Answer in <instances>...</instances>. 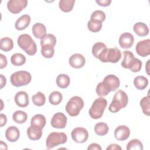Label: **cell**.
Here are the masks:
<instances>
[{
  "label": "cell",
  "mask_w": 150,
  "mask_h": 150,
  "mask_svg": "<svg viewBox=\"0 0 150 150\" xmlns=\"http://www.w3.org/2000/svg\"><path fill=\"white\" fill-rule=\"evenodd\" d=\"M128 102V98L126 93L122 90H119L115 93L112 100L109 105L108 110L111 112H117L121 108H125Z\"/></svg>",
  "instance_id": "cell-1"
},
{
  "label": "cell",
  "mask_w": 150,
  "mask_h": 150,
  "mask_svg": "<svg viewBox=\"0 0 150 150\" xmlns=\"http://www.w3.org/2000/svg\"><path fill=\"white\" fill-rule=\"evenodd\" d=\"M17 42L19 47L28 54L33 56L36 54L37 51L36 44L29 35H21L18 38Z\"/></svg>",
  "instance_id": "cell-2"
},
{
  "label": "cell",
  "mask_w": 150,
  "mask_h": 150,
  "mask_svg": "<svg viewBox=\"0 0 150 150\" xmlns=\"http://www.w3.org/2000/svg\"><path fill=\"white\" fill-rule=\"evenodd\" d=\"M107 105V101L105 98L101 97L96 99L88 111L90 117L95 120L100 118L103 115Z\"/></svg>",
  "instance_id": "cell-3"
},
{
  "label": "cell",
  "mask_w": 150,
  "mask_h": 150,
  "mask_svg": "<svg viewBox=\"0 0 150 150\" xmlns=\"http://www.w3.org/2000/svg\"><path fill=\"white\" fill-rule=\"evenodd\" d=\"M121 53L120 49L117 47H107L98 55L97 59L104 63L110 62L115 63L121 59Z\"/></svg>",
  "instance_id": "cell-4"
},
{
  "label": "cell",
  "mask_w": 150,
  "mask_h": 150,
  "mask_svg": "<svg viewBox=\"0 0 150 150\" xmlns=\"http://www.w3.org/2000/svg\"><path fill=\"white\" fill-rule=\"evenodd\" d=\"M84 107V101L79 96L72 97L67 103L65 109L71 117H75L79 114Z\"/></svg>",
  "instance_id": "cell-5"
},
{
  "label": "cell",
  "mask_w": 150,
  "mask_h": 150,
  "mask_svg": "<svg viewBox=\"0 0 150 150\" xmlns=\"http://www.w3.org/2000/svg\"><path fill=\"white\" fill-rule=\"evenodd\" d=\"M32 80L31 74L26 71H18L12 74L10 77L11 84L15 87L26 86Z\"/></svg>",
  "instance_id": "cell-6"
},
{
  "label": "cell",
  "mask_w": 150,
  "mask_h": 150,
  "mask_svg": "<svg viewBox=\"0 0 150 150\" xmlns=\"http://www.w3.org/2000/svg\"><path fill=\"white\" fill-rule=\"evenodd\" d=\"M67 140V135L64 132H52L49 134L46 141V145L47 149H52L54 147L66 142Z\"/></svg>",
  "instance_id": "cell-7"
},
{
  "label": "cell",
  "mask_w": 150,
  "mask_h": 150,
  "mask_svg": "<svg viewBox=\"0 0 150 150\" xmlns=\"http://www.w3.org/2000/svg\"><path fill=\"white\" fill-rule=\"evenodd\" d=\"M72 139L77 143L85 142L88 138V132L86 129L83 127L74 128L71 132Z\"/></svg>",
  "instance_id": "cell-8"
},
{
  "label": "cell",
  "mask_w": 150,
  "mask_h": 150,
  "mask_svg": "<svg viewBox=\"0 0 150 150\" xmlns=\"http://www.w3.org/2000/svg\"><path fill=\"white\" fill-rule=\"evenodd\" d=\"M27 5V0H9L7 2V8L9 12L16 14L25 8Z\"/></svg>",
  "instance_id": "cell-9"
},
{
  "label": "cell",
  "mask_w": 150,
  "mask_h": 150,
  "mask_svg": "<svg viewBox=\"0 0 150 150\" xmlns=\"http://www.w3.org/2000/svg\"><path fill=\"white\" fill-rule=\"evenodd\" d=\"M67 118L66 116L62 112L55 113L51 120L50 124L52 127L55 128L62 129L66 127Z\"/></svg>",
  "instance_id": "cell-10"
},
{
  "label": "cell",
  "mask_w": 150,
  "mask_h": 150,
  "mask_svg": "<svg viewBox=\"0 0 150 150\" xmlns=\"http://www.w3.org/2000/svg\"><path fill=\"white\" fill-rule=\"evenodd\" d=\"M137 53L142 57H146L150 54V40L149 39L138 42L135 47Z\"/></svg>",
  "instance_id": "cell-11"
},
{
  "label": "cell",
  "mask_w": 150,
  "mask_h": 150,
  "mask_svg": "<svg viewBox=\"0 0 150 150\" xmlns=\"http://www.w3.org/2000/svg\"><path fill=\"white\" fill-rule=\"evenodd\" d=\"M103 82L105 84L110 91H115L120 87V81L118 77L114 74H109L106 76Z\"/></svg>",
  "instance_id": "cell-12"
},
{
  "label": "cell",
  "mask_w": 150,
  "mask_h": 150,
  "mask_svg": "<svg viewBox=\"0 0 150 150\" xmlns=\"http://www.w3.org/2000/svg\"><path fill=\"white\" fill-rule=\"evenodd\" d=\"M119 45L122 49H129L134 44V38L133 35L129 32L122 33L119 38Z\"/></svg>",
  "instance_id": "cell-13"
},
{
  "label": "cell",
  "mask_w": 150,
  "mask_h": 150,
  "mask_svg": "<svg viewBox=\"0 0 150 150\" xmlns=\"http://www.w3.org/2000/svg\"><path fill=\"white\" fill-rule=\"evenodd\" d=\"M114 137L120 141L127 139L130 135V129L126 125H119L114 130Z\"/></svg>",
  "instance_id": "cell-14"
},
{
  "label": "cell",
  "mask_w": 150,
  "mask_h": 150,
  "mask_svg": "<svg viewBox=\"0 0 150 150\" xmlns=\"http://www.w3.org/2000/svg\"><path fill=\"white\" fill-rule=\"evenodd\" d=\"M69 63L72 67L80 69L84 66L86 63V59L82 54L80 53H75L69 57Z\"/></svg>",
  "instance_id": "cell-15"
},
{
  "label": "cell",
  "mask_w": 150,
  "mask_h": 150,
  "mask_svg": "<svg viewBox=\"0 0 150 150\" xmlns=\"http://www.w3.org/2000/svg\"><path fill=\"white\" fill-rule=\"evenodd\" d=\"M124 59L121 64L124 69H130L135 63L137 58L134 57V54L129 50H125L123 52Z\"/></svg>",
  "instance_id": "cell-16"
},
{
  "label": "cell",
  "mask_w": 150,
  "mask_h": 150,
  "mask_svg": "<svg viewBox=\"0 0 150 150\" xmlns=\"http://www.w3.org/2000/svg\"><path fill=\"white\" fill-rule=\"evenodd\" d=\"M15 102L20 107L24 108L27 107L29 103L28 93L24 91L18 92L15 96Z\"/></svg>",
  "instance_id": "cell-17"
},
{
  "label": "cell",
  "mask_w": 150,
  "mask_h": 150,
  "mask_svg": "<svg viewBox=\"0 0 150 150\" xmlns=\"http://www.w3.org/2000/svg\"><path fill=\"white\" fill-rule=\"evenodd\" d=\"M27 135L31 140H38L42 136V128L36 125H30L27 129Z\"/></svg>",
  "instance_id": "cell-18"
},
{
  "label": "cell",
  "mask_w": 150,
  "mask_h": 150,
  "mask_svg": "<svg viewBox=\"0 0 150 150\" xmlns=\"http://www.w3.org/2000/svg\"><path fill=\"white\" fill-rule=\"evenodd\" d=\"M19 130L15 126H10L6 129L5 137L6 139L9 142H16L19 139Z\"/></svg>",
  "instance_id": "cell-19"
},
{
  "label": "cell",
  "mask_w": 150,
  "mask_h": 150,
  "mask_svg": "<svg viewBox=\"0 0 150 150\" xmlns=\"http://www.w3.org/2000/svg\"><path fill=\"white\" fill-rule=\"evenodd\" d=\"M30 17L29 15L25 14L19 17L15 23V28L16 30H22L25 29L30 24Z\"/></svg>",
  "instance_id": "cell-20"
},
{
  "label": "cell",
  "mask_w": 150,
  "mask_h": 150,
  "mask_svg": "<svg viewBox=\"0 0 150 150\" xmlns=\"http://www.w3.org/2000/svg\"><path fill=\"white\" fill-rule=\"evenodd\" d=\"M32 33L35 38L41 39L46 35V26L41 23H36L32 26Z\"/></svg>",
  "instance_id": "cell-21"
},
{
  "label": "cell",
  "mask_w": 150,
  "mask_h": 150,
  "mask_svg": "<svg viewBox=\"0 0 150 150\" xmlns=\"http://www.w3.org/2000/svg\"><path fill=\"white\" fill-rule=\"evenodd\" d=\"M134 32L139 36L144 37L148 35L149 29L147 25L143 22H137L133 26Z\"/></svg>",
  "instance_id": "cell-22"
},
{
  "label": "cell",
  "mask_w": 150,
  "mask_h": 150,
  "mask_svg": "<svg viewBox=\"0 0 150 150\" xmlns=\"http://www.w3.org/2000/svg\"><path fill=\"white\" fill-rule=\"evenodd\" d=\"M56 82L59 87L61 88H66L69 86L70 79L68 75L66 74H60L56 77Z\"/></svg>",
  "instance_id": "cell-23"
},
{
  "label": "cell",
  "mask_w": 150,
  "mask_h": 150,
  "mask_svg": "<svg viewBox=\"0 0 150 150\" xmlns=\"http://www.w3.org/2000/svg\"><path fill=\"white\" fill-rule=\"evenodd\" d=\"M134 84L138 90H144L148 86V80L143 76H138L134 78Z\"/></svg>",
  "instance_id": "cell-24"
},
{
  "label": "cell",
  "mask_w": 150,
  "mask_h": 150,
  "mask_svg": "<svg viewBox=\"0 0 150 150\" xmlns=\"http://www.w3.org/2000/svg\"><path fill=\"white\" fill-rule=\"evenodd\" d=\"M13 47V42L9 37H4L0 40V49L5 52H9Z\"/></svg>",
  "instance_id": "cell-25"
},
{
  "label": "cell",
  "mask_w": 150,
  "mask_h": 150,
  "mask_svg": "<svg viewBox=\"0 0 150 150\" xmlns=\"http://www.w3.org/2000/svg\"><path fill=\"white\" fill-rule=\"evenodd\" d=\"M40 42L41 46H51L54 47L56 43V38L53 34H46L40 39Z\"/></svg>",
  "instance_id": "cell-26"
},
{
  "label": "cell",
  "mask_w": 150,
  "mask_h": 150,
  "mask_svg": "<svg viewBox=\"0 0 150 150\" xmlns=\"http://www.w3.org/2000/svg\"><path fill=\"white\" fill-rule=\"evenodd\" d=\"M74 3V0H60L59 2V6L63 12H69L73 9Z\"/></svg>",
  "instance_id": "cell-27"
},
{
  "label": "cell",
  "mask_w": 150,
  "mask_h": 150,
  "mask_svg": "<svg viewBox=\"0 0 150 150\" xmlns=\"http://www.w3.org/2000/svg\"><path fill=\"white\" fill-rule=\"evenodd\" d=\"M11 63L15 66H20L26 62L25 56L20 53H16L12 55L11 57Z\"/></svg>",
  "instance_id": "cell-28"
},
{
  "label": "cell",
  "mask_w": 150,
  "mask_h": 150,
  "mask_svg": "<svg viewBox=\"0 0 150 150\" xmlns=\"http://www.w3.org/2000/svg\"><path fill=\"white\" fill-rule=\"evenodd\" d=\"M46 118L42 114L35 115L30 120V125L38 126L42 129L46 125Z\"/></svg>",
  "instance_id": "cell-29"
},
{
  "label": "cell",
  "mask_w": 150,
  "mask_h": 150,
  "mask_svg": "<svg viewBox=\"0 0 150 150\" xmlns=\"http://www.w3.org/2000/svg\"><path fill=\"white\" fill-rule=\"evenodd\" d=\"M109 131L108 125L103 122L97 123L94 127V131L98 136H103L106 135Z\"/></svg>",
  "instance_id": "cell-30"
},
{
  "label": "cell",
  "mask_w": 150,
  "mask_h": 150,
  "mask_svg": "<svg viewBox=\"0 0 150 150\" xmlns=\"http://www.w3.org/2000/svg\"><path fill=\"white\" fill-rule=\"evenodd\" d=\"M12 119L16 123L23 124L26 121L28 115L25 111L21 110L16 111L12 115Z\"/></svg>",
  "instance_id": "cell-31"
},
{
  "label": "cell",
  "mask_w": 150,
  "mask_h": 150,
  "mask_svg": "<svg viewBox=\"0 0 150 150\" xmlns=\"http://www.w3.org/2000/svg\"><path fill=\"white\" fill-rule=\"evenodd\" d=\"M62 94L58 91H54L52 92L49 96V101L50 103L54 105L59 104L62 102Z\"/></svg>",
  "instance_id": "cell-32"
},
{
  "label": "cell",
  "mask_w": 150,
  "mask_h": 150,
  "mask_svg": "<svg viewBox=\"0 0 150 150\" xmlns=\"http://www.w3.org/2000/svg\"><path fill=\"white\" fill-rule=\"evenodd\" d=\"M87 28L92 32H98L101 29L102 22L96 19H90L87 23Z\"/></svg>",
  "instance_id": "cell-33"
},
{
  "label": "cell",
  "mask_w": 150,
  "mask_h": 150,
  "mask_svg": "<svg viewBox=\"0 0 150 150\" xmlns=\"http://www.w3.org/2000/svg\"><path fill=\"white\" fill-rule=\"evenodd\" d=\"M32 100L35 105L42 106L46 102V97L43 93L38 91L36 94L32 97Z\"/></svg>",
  "instance_id": "cell-34"
},
{
  "label": "cell",
  "mask_w": 150,
  "mask_h": 150,
  "mask_svg": "<svg viewBox=\"0 0 150 150\" xmlns=\"http://www.w3.org/2000/svg\"><path fill=\"white\" fill-rule=\"evenodd\" d=\"M149 96L144 97L140 101V106L142 108L143 113L147 115H150V105H149Z\"/></svg>",
  "instance_id": "cell-35"
},
{
  "label": "cell",
  "mask_w": 150,
  "mask_h": 150,
  "mask_svg": "<svg viewBox=\"0 0 150 150\" xmlns=\"http://www.w3.org/2000/svg\"><path fill=\"white\" fill-rule=\"evenodd\" d=\"M127 150H142L143 145L138 139H133L129 141L126 146Z\"/></svg>",
  "instance_id": "cell-36"
},
{
  "label": "cell",
  "mask_w": 150,
  "mask_h": 150,
  "mask_svg": "<svg viewBox=\"0 0 150 150\" xmlns=\"http://www.w3.org/2000/svg\"><path fill=\"white\" fill-rule=\"evenodd\" d=\"M106 48L107 46L104 43L100 42H96L93 46L92 54L96 58H98V55Z\"/></svg>",
  "instance_id": "cell-37"
},
{
  "label": "cell",
  "mask_w": 150,
  "mask_h": 150,
  "mask_svg": "<svg viewBox=\"0 0 150 150\" xmlns=\"http://www.w3.org/2000/svg\"><path fill=\"white\" fill-rule=\"evenodd\" d=\"M96 91L97 94L100 97L106 96L110 92V91L108 90L107 87L105 86V84L103 81L97 84V86L96 87Z\"/></svg>",
  "instance_id": "cell-38"
},
{
  "label": "cell",
  "mask_w": 150,
  "mask_h": 150,
  "mask_svg": "<svg viewBox=\"0 0 150 150\" xmlns=\"http://www.w3.org/2000/svg\"><path fill=\"white\" fill-rule=\"evenodd\" d=\"M41 54L45 58H52L54 54V47L51 46H41Z\"/></svg>",
  "instance_id": "cell-39"
},
{
  "label": "cell",
  "mask_w": 150,
  "mask_h": 150,
  "mask_svg": "<svg viewBox=\"0 0 150 150\" xmlns=\"http://www.w3.org/2000/svg\"><path fill=\"white\" fill-rule=\"evenodd\" d=\"M90 19H96L102 22L105 19V14L103 11L101 10H96L91 13Z\"/></svg>",
  "instance_id": "cell-40"
},
{
  "label": "cell",
  "mask_w": 150,
  "mask_h": 150,
  "mask_svg": "<svg viewBox=\"0 0 150 150\" xmlns=\"http://www.w3.org/2000/svg\"><path fill=\"white\" fill-rule=\"evenodd\" d=\"M7 59L5 56L2 54H0V69H4L7 66Z\"/></svg>",
  "instance_id": "cell-41"
},
{
  "label": "cell",
  "mask_w": 150,
  "mask_h": 150,
  "mask_svg": "<svg viewBox=\"0 0 150 150\" xmlns=\"http://www.w3.org/2000/svg\"><path fill=\"white\" fill-rule=\"evenodd\" d=\"M96 3L101 6H108L110 5L111 1V0H96Z\"/></svg>",
  "instance_id": "cell-42"
},
{
  "label": "cell",
  "mask_w": 150,
  "mask_h": 150,
  "mask_svg": "<svg viewBox=\"0 0 150 150\" xmlns=\"http://www.w3.org/2000/svg\"><path fill=\"white\" fill-rule=\"evenodd\" d=\"M0 122H0L1 123V124H0L1 127H2L4 125H5L6 124V122H7L6 116L5 114H2V113H1L0 114Z\"/></svg>",
  "instance_id": "cell-43"
},
{
  "label": "cell",
  "mask_w": 150,
  "mask_h": 150,
  "mask_svg": "<svg viewBox=\"0 0 150 150\" xmlns=\"http://www.w3.org/2000/svg\"><path fill=\"white\" fill-rule=\"evenodd\" d=\"M101 147L100 145L96 143H92L87 148L88 150H93V149H97V150H101Z\"/></svg>",
  "instance_id": "cell-44"
},
{
  "label": "cell",
  "mask_w": 150,
  "mask_h": 150,
  "mask_svg": "<svg viewBox=\"0 0 150 150\" xmlns=\"http://www.w3.org/2000/svg\"><path fill=\"white\" fill-rule=\"evenodd\" d=\"M109 150V149H122V148L118 145V144H110L107 148V150Z\"/></svg>",
  "instance_id": "cell-45"
},
{
  "label": "cell",
  "mask_w": 150,
  "mask_h": 150,
  "mask_svg": "<svg viewBox=\"0 0 150 150\" xmlns=\"http://www.w3.org/2000/svg\"><path fill=\"white\" fill-rule=\"evenodd\" d=\"M0 79H1V84H0V88L2 89L4 86L6 85V80L5 76H4L2 74H0Z\"/></svg>",
  "instance_id": "cell-46"
}]
</instances>
